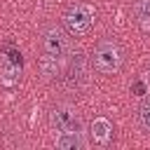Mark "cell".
Listing matches in <instances>:
<instances>
[{
  "mask_svg": "<svg viewBox=\"0 0 150 150\" xmlns=\"http://www.w3.org/2000/svg\"><path fill=\"white\" fill-rule=\"evenodd\" d=\"M141 122L145 124V129H150V101L143 103V108H141Z\"/></svg>",
  "mask_w": 150,
  "mask_h": 150,
  "instance_id": "cell-9",
  "label": "cell"
},
{
  "mask_svg": "<svg viewBox=\"0 0 150 150\" xmlns=\"http://www.w3.org/2000/svg\"><path fill=\"white\" fill-rule=\"evenodd\" d=\"M122 61H124V54H122V47L115 42V40H98L96 47H94V54H91V63L98 73L103 75H112L122 68Z\"/></svg>",
  "mask_w": 150,
  "mask_h": 150,
  "instance_id": "cell-1",
  "label": "cell"
},
{
  "mask_svg": "<svg viewBox=\"0 0 150 150\" xmlns=\"http://www.w3.org/2000/svg\"><path fill=\"white\" fill-rule=\"evenodd\" d=\"M94 19H96V9L89 2H73L63 12V26L70 35H87L89 28L94 26Z\"/></svg>",
  "mask_w": 150,
  "mask_h": 150,
  "instance_id": "cell-3",
  "label": "cell"
},
{
  "mask_svg": "<svg viewBox=\"0 0 150 150\" xmlns=\"http://www.w3.org/2000/svg\"><path fill=\"white\" fill-rule=\"evenodd\" d=\"M56 148H61V150H82V148H84L82 131H66V134H56Z\"/></svg>",
  "mask_w": 150,
  "mask_h": 150,
  "instance_id": "cell-7",
  "label": "cell"
},
{
  "mask_svg": "<svg viewBox=\"0 0 150 150\" xmlns=\"http://www.w3.org/2000/svg\"><path fill=\"white\" fill-rule=\"evenodd\" d=\"M49 124L56 134H66V131H80V115L73 105H66V103H59L52 108L49 112Z\"/></svg>",
  "mask_w": 150,
  "mask_h": 150,
  "instance_id": "cell-4",
  "label": "cell"
},
{
  "mask_svg": "<svg viewBox=\"0 0 150 150\" xmlns=\"http://www.w3.org/2000/svg\"><path fill=\"white\" fill-rule=\"evenodd\" d=\"M91 141L96 145H108L112 141V122L108 117H96L91 122Z\"/></svg>",
  "mask_w": 150,
  "mask_h": 150,
  "instance_id": "cell-6",
  "label": "cell"
},
{
  "mask_svg": "<svg viewBox=\"0 0 150 150\" xmlns=\"http://www.w3.org/2000/svg\"><path fill=\"white\" fill-rule=\"evenodd\" d=\"M21 75V56L16 52H7L0 61V84L2 87H14Z\"/></svg>",
  "mask_w": 150,
  "mask_h": 150,
  "instance_id": "cell-5",
  "label": "cell"
},
{
  "mask_svg": "<svg viewBox=\"0 0 150 150\" xmlns=\"http://www.w3.org/2000/svg\"><path fill=\"white\" fill-rule=\"evenodd\" d=\"M134 14L138 16V21L148 23L150 21V0H136L134 2Z\"/></svg>",
  "mask_w": 150,
  "mask_h": 150,
  "instance_id": "cell-8",
  "label": "cell"
},
{
  "mask_svg": "<svg viewBox=\"0 0 150 150\" xmlns=\"http://www.w3.org/2000/svg\"><path fill=\"white\" fill-rule=\"evenodd\" d=\"M134 94H136V96H143V94H145V82H141V80L134 82Z\"/></svg>",
  "mask_w": 150,
  "mask_h": 150,
  "instance_id": "cell-10",
  "label": "cell"
},
{
  "mask_svg": "<svg viewBox=\"0 0 150 150\" xmlns=\"http://www.w3.org/2000/svg\"><path fill=\"white\" fill-rule=\"evenodd\" d=\"M148 75H150V73H148Z\"/></svg>",
  "mask_w": 150,
  "mask_h": 150,
  "instance_id": "cell-11",
  "label": "cell"
},
{
  "mask_svg": "<svg viewBox=\"0 0 150 150\" xmlns=\"http://www.w3.org/2000/svg\"><path fill=\"white\" fill-rule=\"evenodd\" d=\"M73 45H70V38L63 28L59 26H49L45 33H42V59H49V61H56V63H66L68 54H70Z\"/></svg>",
  "mask_w": 150,
  "mask_h": 150,
  "instance_id": "cell-2",
  "label": "cell"
}]
</instances>
